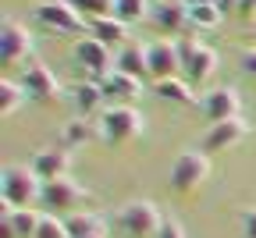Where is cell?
<instances>
[{
	"label": "cell",
	"mask_w": 256,
	"mask_h": 238,
	"mask_svg": "<svg viewBox=\"0 0 256 238\" xmlns=\"http://www.w3.org/2000/svg\"><path fill=\"white\" fill-rule=\"evenodd\" d=\"M0 196H4V210H25L43 199V182L28 164H8L0 171Z\"/></svg>",
	"instance_id": "1"
},
{
	"label": "cell",
	"mask_w": 256,
	"mask_h": 238,
	"mask_svg": "<svg viewBox=\"0 0 256 238\" xmlns=\"http://www.w3.org/2000/svg\"><path fill=\"white\" fill-rule=\"evenodd\" d=\"M32 18L43 32H54V36H78L86 32L89 18L72 4V0H40L32 8Z\"/></svg>",
	"instance_id": "2"
},
{
	"label": "cell",
	"mask_w": 256,
	"mask_h": 238,
	"mask_svg": "<svg viewBox=\"0 0 256 238\" xmlns=\"http://www.w3.org/2000/svg\"><path fill=\"white\" fill-rule=\"evenodd\" d=\"M96 124H100V139L107 146H124L146 128V118L136 107H107L96 118Z\"/></svg>",
	"instance_id": "3"
},
{
	"label": "cell",
	"mask_w": 256,
	"mask_h": 238,
	"mask_svg": "<svg viewBox=\"0 0 256 238\" xmlns=\"http://www.w3.org/2000/svg\"><path fill=\"white\" fill-rule=\"evenodd\" d=\"M178 50H182V78L192 89L206 86L217 75V54L206 43H196L192 36H185V40H178Z\"/></svg>",
	"instance_id": "4"
},
{
	"label": "cell",
	"mask_w": 256,
	"mask_h": 238,
	"mask_svg": "<svg viewBox=\"0 0 256 238\" xmlns=\"http://www.w3.org/2000/svg\"><path fill=\"white\" fill-rule=\"evenodd\" d=\"M210 174V156L203 150H182L171 164V171H168V182L174 192L188 196V192H196Z\"/></svg>",
	"instance_id": "5"
},
{
	"label": "cell",
	"mask_w": 256,
	"mask_h": 238,
	"mask_svg": "<svg viewBox=\"0 0 256 238\" xmlns=\"http://www.w3.org/2000/svg\"><path fill=\"white\" fill-rule=\"evenodd\" d=\"M160 220H164V214H160L156 202H150V199L124 202V206L118 210V217H114V224H118L124 234H132V238H156Z\"/></svg>",
	"instance_id": "6"
},
{
	"label": "cell",
	"mask_w": 256,
	"mask_h": 238,
	"mask_svg": "<svg viewBox=\"0 0 256 238\" xmlns=\"http://www.w3.org/2000/svg\"><path fill=\"white\" fill-rule=\"evenodd\" d=\"M43 206L50 210V214H82V206L86 202H92V192L89 188H82L78 182H72V178H57V182H46L43 185Z\"/></svg>",
	"instance_id": "7"
},
{
	"label": "cell",
	"mask_w": 256,
	"mask_h": 238,
	"mask_svg": "<svg viewBox=\"0 0 256 238\" xmlns=\"http://www.w3.org/2000/svg\"><path fill=\"white\" fill-rule=\"evenodd\" d=\"M72 57L82 72L92 78V82H104L110 72H114V54L107 43H100L96 36H82L75 46H72Z\"/></svg>",
	"instance_id": "8"
},
{
	"label": "cell",
	"mask_w": 256,
	"mask_h": 238,
	"mask_svg": "<svg viewBox=\"0 0 256 238\" xmlns=\"http://www.w3.org/2000/svg\"><path fill=\"white\" fill-rule=\"evenodd\" d=\"M22 89H25V96L32 100V104H57V100L64 96V89H60V82H57V75L50 72L46 64H40V60H32V64H25V72H22Z\"/></svg>",
	"instance_id": "9"
},
{
	"label": "cell",
	"mask_w": 256,
	"mask_h": 238,
	"mask_svg": "<svg viewBox=\"0 0 256 238\" xmlns=\"http://www.w3.org/2000/svg\"><path fill=\"white\" fill-rule=\"evenodd\" d=\"M200 114L210 121V124H220V121H232V118H242V100H238V89L235 86H217V89H206L200 92Z\"/></svg>",
	"instance_id": "10"
},
{
	"label": "cell",
	"mask_w": 256,
	"mask_h": 238,
	"mask_svg": "<svg viewBox=\"0 0 256 238\" xmlns=\"http://www.w3.org/2000/svg\"><path fill=\"white\" fill-rule=\"evenodd\" d=\"M32 54V32L25 22L18 18H4L0 22V60L8 68H18L22 60H28Z\"/></svg>",
	"instance_id": "11"
},
{
	"label": "cell",
	"mask_w": 256,
	"mask_h": 238,
	"mask_svg": "<svg viewBox=\"0 0 256 238\" xmlns=\"http://www.w3.org/2000/svg\"><path fill=\"white\" fill-rule=\"evenodd\" d=\"M146 64H150V78H153V82L178 78V75H182V50H178V40H153V43H146Z\"/></svg>",
	"instance_id": "12"
},
{
	"label": "cell",
	"mask_w": 256,
	"mask_h": 238,
	"mask_svg": "<svg viewBox=\"0 0 256 238\" xmlns=\"http://www.w3.org/2000/svg\"><path fill=\"white\" fill-rule=\"evenodd\" d=\"M150 25L164 36H182L188 28V4L185 0H150Z\"/></svg>",
	"instance_id": "13"
},
{
	"label": "cell",
	"mask_w": 256,
	"mask_h": 238,
	"mask_svg": "<svg viewBox=\"0 0 256 238\" xmlns=\"http://www.w3.org/2000/svg\"><path fill=\"white\" fill-rule=\"evenodd\" d=\"M249 135V121L246 118H232V121H220V124H210L206 135L200 139V150L210 156V153H220V150H232L238 146Z\"/></svg>",
	"instance_id": "14"
},
{
	"label": "cell",
	"mask_w": 256,
	"mask_h": 238,
	"mask_svg": "<svg viewBox=\"0 0 256 238\" xmlns=\"http://www.w3.org/2000/svg\"><path fill=\"white\" fill-rule=\"evenodd\" d=\"M28 167L46 185V182H57V178H68L72 153H68V146H43V150H36V156L28 160Z\"/></svg>",
	"instance_id": "15"
},
{
	"label": "cell",
	"mask_w": 256,
	"mask_h": 238,
	"mask_svg": "<svg viewBox=\"0 0 256 238\" xmlns=\"http://www.w3.org/2000/svg\"><path fill=\"white\" fill-rule=\"evenodd\" d=\"M104 100H107V107H132V100L142 96V78H132V75H124V72H110L104 82Z\"/></svg>",
	"instance_id": "16"
},
{
	"label": "cell",
	"mask_w": 256,
	"mask_h": 238,
	"mask_svg": "<svg viewBox=\"0 0 256 238\" xmlns=\"http://www.w3.org/2000/svg\"><path fill=\"white\" fill-rule=\"evenodd\" d=\"M68 100H72V107L78 110V118H100L107 110V100H104V89L100 82H92V78H82L68 89Z\"/></svg>",
	"instance_id": "17"
},
{
	"label": "cell",
	"mask_w": 256,
	"mask_h": 238,
	"mask_svg": "<svg viewBox=\"0 0 256 238\" xmlns=\"http://www.w3.org/2000/svg\"><path fill=\"white\" fill-rule=\"evenodd\" d=\"M114 72H124L132 78H146L150 75V64H146V46L142 43H124L114 54Z\"/></svg>",
	"instance_id": "18"
},
{
	"label": "cell",
	"mask_w": 256,
	"mask_h": 238,
	"mask_svg": "<svg viewBox=\"0 0 256 238\" xmlns=\"http://www.w3.org/2000/svg\"><path fill=\"white\" fill-rule=\"evenodd\" d=\"M153 96L164 100V104H178V107H196L200 96L192 92V86L178 75V78H164V82H153Z\"/></svg>",
	"instance_id": "19"
},
{
	"label": "cell",
	"mask_w": 256,
	"mask_h": 238,
	"mask_svg": "<svg viewBox=\"0 0 256 238\" xmlns=\"http://www.w3.org/2000/svg\"><path fill=\"white\" fill-rule=\"evenodd\" d=\"M89 36H96L100 43H107V46H124V43H132L128 40V25L124 22H118L114 14L110 18H96V22H89Z\"/></svg>",
	"instance_id": "20"
},
{
	"label": "cell",
	"mask_w": 256,
	"mask_h": 238,
	"mask_svg": "<svg viewBox=\"0 0 256 238\" xmlns=\"http://www.w3.org/2000/svg\"><path fill=\"white\" fill-rule=\"evenodd\" d=\"M64 224H68V238H96V234H104V217H96L89 210L64 217Z\"/></svg>",
	"instance_id": "21"
},
{
	"label": "cell",
	"mask_w": 256,
	"mask_h": 238,
	"mask_svg": "<svg viewBox=\"0 0 256 238\" xmlns=\"http://www.w3.org/2000/svg\"><path fill=\"white\" fill-rule=\"evenodd\" d=\"M25 104H28V96H25L22 82H14V78H0V114L11 118V114H18Z\"/></svg>",
	"instance_id": "22"
},
{
	"label": "cell",
	"mask_w": 256,
	"mask_h": 238,
	"mask_svg": "<svg viewBox=\"0 0 256 238\" xmlns=\"http://www.w3.org/2000/svg\"><path fill=\"white\" fill-rule=\"evenodd\" d=\"M100 135V124L96 121H89V118H72L68 124H64V146H82V142H89V139H96Z\"/></svg>",
	"instance_id": "23"
},
{
	"label": "cell",
	"mask_w": 256,
	"mask_h": 238,
	"mask_svg": "<svg viewBox=\"0 0 256 238\" xmlns=\"http://www.w3.org/2000/svg\"><path fill=\"white\" fill-rule=\"evenodd\" d=\"M4 214L11 217V228H14L18 238H36L40 220H43V214H40L36 206H25V210H4Z\"/></svg>",
	"instance_id": "24"
},
{
	"label": "cell",
	"mask_w": 256,
	"mask_h": 238,
	"mask_svg": "<svg viewBox=\"0 0 256 238\" xmlns=\"http://www.w3.org/2000/svg\"><path fill=\"white\" fill-rule=\"evenodd\" d=\"M114 18L124 25L150 22V0H114Z\"/></svg>",
	"instance_id": "25"
},
{
	"label": "cell",
	"mask_w": 256,
	"mask_h": 238,
	"mask_svg": "<svg viewBox=\"0 0 256 238\" xmlns=\"http://www.w3.org/2000/svg\"><path fill=\"white\" fill-rule=\"evenodd\" d=\"M220 8H214V4H188V28H200V32H206V28H217L220 25Z\"/></svg>",
	"instance_id": "26"
},
{
	"label": "cell",
	"mask_w": 256,
	"mask_h": 238,
	"mask_svg": "<svg viewBox=\"0 0 256 238\" xmlns=\"http://www.w3.org/2000/svg\"><path fill=\"white\" fill-rule=\"evenodd\" d=\"M72 4H75L89 22H96V18H110V14H114V0H72Z\"/></svg>",
	"instance_id": "27"
},
{
	"label": "cell",
	"mask_w": 256,
	"mask_h": 238,
	"mask_svg": "<svg viewBox=\"0 0 256 238\" xmlns=\"http://www.w3.org/2000/svg\"><path fill=\"white\" fill-rule=\"evenodd\" d=\"M36 238H68V224H64V220H60L57 214H43Z\"/></svg>",
	"instance_id": "28"
},
{
	"label": "cell",
	"mask_w": 256,
	"mask_h": 238,
	"mask_svg": "<svg viewBox=\"0 0 256 238\" xmlns=\"http://www.w3.org/2000/svg\"><path fill=\"white\" fill-rule=\"evenodd\" d=\"M156 238H185V231H182V224H178L174 217H164V220H160Z\"/></svg>",
	"instance_id": "29"
},
{
	"label": "cell",
	"mask_w": 256,
	"mask_h": 238,
	"mask_svg": "<svg viewBox=\"0 0 256 238\" xmlns=\"http://www.w3.org/2000/svg\"><path fill=\"white\" fill-rule=\"evenodd\" d=\"M242 234L246 238H256V206H249V210H242Z\"/></svg>",
	"instance_id": "30"
},
{
	"label": "cell",
	"mask_w": 256,
	"mask_h": 238,
	"mask_svg": "<svg viewBox=\"0 0 256 238\" xmlns=\"http://www.w3.org/2000/svg\"><path fill=\"white\" fill-rule=\"evenodd\" d=\"M242 72L256 78V46H249V50H242Z\"/></svg>",
	"instance_id": "31"
},
{
	"label": "cell",
	"mask_w": 256,
	"mask_h": 238,
	"mask_svg": "<svg viewBox=\"0 0 256 238\" xmlns=\"http://www.w3.org/2000/svg\"><path fill=\"white\" fill-rule=\"evenodd\" d=\"M238 18L242 22H252L256 18V0H242V4H238Z\"/></svg>",
	"instance_id": "32"
},
{
	"label": "cell",
	"mask_w": 256,
	"mask_h": 238,
	"mask_svg": "<svg viewBox=\"0 0 256 238\" xmlns=\"http://www.w3.org/2000/svg\"><path fill=\"white\" fill-rule=\"evenodd\" d=\"M0 238H18V234H14V228H11V217H8V214L0 217Z\"/></svg>",
	"instance_id": "33"
},
{
	"label": "cell",
	"mask_w": 256,
	"mask_h": 238,
	"mask_svg": "<svg viewBox=\"0 0 256 238\" xmlns=\"http://www.w3.org/2000/svg\"><path fill=\"white\" fill-rule=\"evenodd\" d=\"M238 4H242V0H217L220 14H232V11H238Z\"/></svg>",
	"instance_id": "34"
},
{
	"label": "cell",
	"mask_w": 256,
	"mask_h": 238,
	"mask_svg": "<svg viewBox=\"0 0 256 238\" xmlns=\"http://www.w3.org/2000/svg\"><path fill=\"white\" fill-rule=\"evenodd\" d=\"M185 4H214L217 8V0H185Z\"/></svg>",
	"instance_id": "35"
},
{
	"label": "cell",
	"mask_w": 256,
	"mask_h": 238,
	"mask_svg": "<svg viewBox=\"0 0 256 238\" xmlns=\"http://www.w3.org/2000/svg\"><path fill=\"white\" fill-rule=\"evenodd\" d=\"M96 238H104V234H96Z\"/></svg>",
	"instance_id": "36"
}]
</instances>
